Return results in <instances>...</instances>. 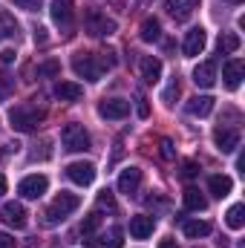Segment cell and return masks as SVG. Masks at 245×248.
<instances>
[{
	"instance_id": "74e56055",
	"label": "cell",
	"mask_w": 245,
	"mask_h": 248,
	"mask_svg": "<svg viewBox=\"0 0 245 248\" xmlns=\"http://www.w3.org/2000/svg\"><path fill=\"white\" fill-rule=\"evenodd\" d=\"M136 110H138V116H141V119H147V116H150V107H147V101H144L141 95H138V104H136Z\"/></svg>"
},
{
	"instance_id": "f1b7e54d",
	"label": "cell",
	"mask_w": 245,
	"mask_h": 248,
	"mask_svg": "<svg viewBox=\"0 0 245 248\" xmlns=\"http://www.w3.org/2000/svg\"><path fill=\"white\" fill-rule=\"evenodd\" d=\"M12 35H17V23H15L6 12H0V41H3V38H12Z\"/></svg>"
},
{
	"instance_id": "484cf974",
	"label": "cell",
	"mask_w": 245,
	"mask_h": 248,
	"mask_svg": "<svg viewBox=\"0 0 245 248\" xmlns=\"http://www.w3.org/2000/svg\"><path fill=\"white\" fill-rule=\"evenodd\" d=\"M98 225H101V214L92 211V214L84 217V222H81V234H84V237H92V234L98 231Z\"/></svg>"
},
{
	"instance_id": "836d02e7",
	"label": "cell",
	"mask_w": 245,
	"mask_h": 248,
	"mask_svg": "<svg viewBox=\"0 0 245 248\" xmlns=\"http://www.w3.org/2000/svg\"><path fill=\"white\" fill-rule=\"evenodd\" d=\"M182 176H184V179H196V176H199V165H196L193 159L182 162Z\"/></svg>"
},
{
	"instance_id": "8d00e7d4",
	"label": "cell",
	"mask_w": 245,
	"mask_h": 248,
	"mask_svg": "<svg viewBox=\"0 0 245 248\" xmlns=\"http://www.w3.org/2000/svg\"><path fill=\"white\" fill-rule=\"evenodd\" d=\"M46 41H49V35H46V29H44V26H38V29H35V44H41V46H44Z\"/></svg>"
},
{
	"instance_id": "ab89813d",
	"label": "cell",
	"mask_w": 245,
	"mask_h": 248,
	"mask_svg": "<svg viewBox=\"0 0 245 248\" xmlns=\"http://www.w3.org/2000/svg\"><path fill=\"white\" fill-rule=\"evenodd\" d=\"M0 248H15V240L9 234H0Z\"/></svg>"
},
{
	"instance_id": "60d3db41",
	"label": "cell",
	"mask_w": 245,
	"mask_h": 248,
	"mask_svg": "<svg viewBox=\"0 0 245 248\" xmlns=\"http://www.w3.org/2000/svg\"><path fill=\"white\" fill-rule=\"evenodd\" d=\"M159 248H179V246H176V240H170V237H168V240H162V243H159Z\"/></svg>"
},
{
	"instance_id": "2e32d148",
	"label": "cell",
	"mask_w": 245,
	"mask_h": 248,
	"mask_svg": "<svg viewBox=\"0 0 245 248\" xmlns=\"http://www.w3.org/2000/svg\"><path fill=\"white\" fill-rule=\"evenodd\" d=\"M138 69H141V78H144L147 84H156V81L162 78V61L153 58V55H144V58L138 61Z\"/></svg>"
},
{
	"instance_id": "b9f144b4",
	"label": "cell",
	"mask_w": 245,
	"mask_h": 248,
	"mask_svg": "<svg viewBox=\"0 0 245 248\" xmlns=\"http://www.w3.org/2000/svg\"><path fill=\"white\" fill-rule=\"evenodd\" d=\"M6 193V176H0V196Z\"/></svg>"
},
{
	"instance_id": "d590c367",
	"label": "cell",
	"mask_w": 245,
	"mask_h": 248,
	"mask_svg": "<svg viewBox=\"0 0 245 248\" xmlns=\"http://www.w3.org/2000/svg\"><path fill=\"white\" fill-rule=\"evenodd\" d=\"M159 147H162V156H165V159H173V156H176V150H173V141H170V139H162V141H159Z\"/></svg>"
},
{
	"instance_id": "f35d334b",
	"label": "cell",
	"mask_w": 245,
	"mask_h": 248,
	"mask_svg": "<svg viewBox=\"0 0 245 248\" xmlns=\"http://www.w3.org/2000/svg\"><path fill=\"white\" fill-rule=\"evenodd\" d=\"M15 61V49H3L0 52V63H12Z\"/></svg>"
},
{
	"instance_id": "d4e9b609",
	"label": "cell",
	"mask_w": 245,
	"mask_h": 248,
	"mask_svg": "<svg viewBox=\"0 0 245 248\" xmlns=\"http://www.w3.org/2000/svg\"><path fill=\"white\" fill-rule=\"evenodd\" d=\"M225 222H228V228L240 231V228L245 225V208H243V205H234V208H228V214H225Z\"/></svg>"
},
{
	"instance_id": "8992f818",
	"label": "cell",
	"mask_w": 245,
	"mask_h": 248,
	"mask_svg": "<svg viewBox=\"0 0 245 248\" xmlns=\"http://www.w3.org/2000/svg\"><path fill=\"white\" fill-rule=\"evenodd\" d=\"M205 46H208V32H205L202 26H193V29L184 35L182 52H184V58H196V55L205 52Z\"/></svg>"
},
{
	"instance_id": "44dd1931",
	"label": "cell",
	"mask_w": 245,
	"mask_h": 248,
	"mask_svg": "<svg viewBox=\"0 0 245 248\" xmlns=\"http://www.w3.org/2000/svg\"><path fill=\"white\" fill-rule=\"evenodd\" d=\"M52 20L61 26L72 23V0H52Z\"/></svg>"
},
{
	"instance_id": "4dcf8cb0",
	"label": "cell",
	"mask_w": 245,
	"mask_h": 248,
	"mask_svg": "<svg viewBox=\"0 0 245 248\" xmlns=\"http://www.w3.org/2000/svg\"><path fill=\"white\" fill-rule=\"evenodd\" d=\"M12 90H15V78L0 69V101H6V98L12 95Z\"/></svg>"
},
{
	"instance_id": "5b68a950",
	"label": "cell",
	"mask_w": 245,
	"mask_h": 248,
	"mask_svg": "<svg viewBox=\"0 0 245 248\" xmlns=\"http://www.w3.org/2000/svg\"><path fill=\"white\" fill-rule=\"evenodd\" d=\"M46 187H49V179H46L44 173H32V176L20 179L17 193H20L23 199H41V196L46 193Z\"/></svg>"
},
{
	"instance_id": "cb8c5ba5",
	"label": "cell",
	"mask_w": 245,
	"mask_h": 248,
	"mask_svg": "<svg viewBox=\"0 0 245 248\" xmlns=\"http://www.w3.org/2000/svg\"><path fill=\"white\" fill-rule=\"evenodd\" d=\"M211 234V225L202 222V219H193V222H184V237L190 240H199V237H208Z\"/></svg>"
},
{
	"instance_id": "d6a6232c",
	"label": "cell",
	"mask_w": 245,
	"mask_h": 248,
	"mask_svg": "<svg viewBox=\"0 0 245 248\" xmlns=\"http://www.w3.org/2000/svg\"><path fill=\"white\" fill-rule=\"evenodd\" d=\"M98 205H101V208H107V211H113V214L119 211V208H116V199H113V193H110V190H101V193H98Z\"/></svg>"
},
{
	"instance_id": "e0dca14e",
	"label": "cell",
	"mask_w": 245,
	"mask_h": 248,
	"mask_svg": "<svg viewBox=\"0 0 245 248\" xmlns=\"http://www.w3.org/2000/svg\"><path fill=\"white\" fill-rule=\"evenodd\" d=\"M138 185H141V170L138 168H127V170H122V176H119V190L122 193H136L138 190Z\"/></svg>"
},
{
	"instance_id": "603a6c76",
	"label": "cell",
	"mask_w": 245,
	"mask_h": 248,
	"mask_svg": "<svg viewBox=\"0 0 245 248\" xmlns=\"http://www.w3.org/2000/svg\"><path fill=\"white\" fill-rule=\"evenodd\" d=\"M141 41H147V44H153V41H159L162 38V23L156 20V17H147L144 23H141Z\"/></svg>"
},
{
	"instance_id": "7bdbcfd3",
	"label": "cell",
	"mask_w": 245,
	"mask_h": 248,
	"mask_svg": "<svg viewBox=\"0 0 245 248\" xmlns=\"http://www.w3.org/2000/svg\"><path fill=\"white\" fill-rule=\"evenodd\" d=\"M228 3H240V0H228Z\"/></svg>"
},
{
	"instance_id": "f546056e",
	"label": "cell",
	"mask_w": 245,
	"mask_h": 248,
	"mask_svg": "<svg viewBox=\"0 0 245 248\" xmlns=\"http://www.w3.org/2000/svg\"><path fill=\"white\" fill-rule=\"evenodd\" d=\"M122 237H124V231L119 225H113V228L104 234V240H98V243H104V246H110V248H122V243H124Z\"/></svg>"
},
{
	"instance_id": "4316f807",
	"label": "cell",
	"mask_w": 245,
	"mask_h": 248,
	"mask_svg": "<svg viewBox=\"0 0 245 248\" xmlns=\"http://www.w3.org/2000/svg\"><path fill=\"white\" fill-rule=\"evenodd\" d=\"M237 49H240V38H237L234 32H228V35H222V38H219V52H222V55L237 52Z\"/></svg>"
},
{
	"instance_id": "1f68e13d",
	"label": "cell",
	"mask_w": 245,
	"mask_h": 248,
	"mask_svg": "<svg viewBox=\"0 0 245 248\" xmlns=\"http://www.w3.org/2000/svg\"><path fill=\"white\" fill-rule=\"evenodd\" d=\"M176 95H179V81H176V78H173V81H170V84H168V90H165V93H162V101H165V104H168V107H170V104H173V101H176Z\"/></svg>"
},
{
	"instance_id": "30bf717a",
	"label": "cell",
	"mask_w": 245,
	"mask_h": 248,
	"mask_svg": "<svg viewBox=\"0 0 245 248\" xmlns=\"http://www.w3.org/2000/svg\"><path fill=\"white\" fill-rule=\"evenodd\" d=\"M214 141H216V150L234 153L240 147V130H234V127H216L214 130Z\"/></svg>"
},
{
	"instance_id": "ac0fdd59",
	"label": "cell",
	"mask_w": 245,
	"mask_h": 248,
	"mask_svg": "<svg viewBox=\"0 0 245 248\" xmlns=\"http://www.w3.org/2000/svg\"><path fill=\"white\" fill-rule=\"evenodd\" d=\"M81 95H84L81 84H72V81H58L55 84V98H61V101H81Z\"/></svg>"
},
{
	"instance_id": "e575fe53",
	"label": "cell",
	"mask_w": 245,
	"mask_h": 248,
	"mask_svg": "<svg viewBox=\"0 0 245 248\" xmlns=\"http://www.w3.org/2000/svg\"><path fill=\"white\" fill-rule=\"evenodd\" d=\"M17 9H26V12H38L44 6V0H15Z\"/></svg>"
},
{
	"instance_id": "83f0119b",
	"label": "cell",
	"mask_w": 245,
	"mask_h": 248,
	"mask_svg": "<svg viewBox=\"0 0 245 248\" xmlns=\"http://www.w3.org/2000/svg\"><path fill=\"white\" fill-rule=\"evenodd\" d=\"M38 75H41V78H55V75H61V61H55V58L44 61L38 66Z\"/></svg>"
},
{
	"instance_id": "ffe728a7",
	"label": "cell",
	"mask_w": 245,
	"mask_h": 248,
	"mask_svg": "<svg viewBox=\"0 0 245 248\" xmlns=\"http://www.w3.org/2000/svg\"><path fill=\"white\" fill-rule=\"evenodd\" d=\"M208 190H211L216 199H225V196L234 190V182H231V176L216 173V176H211V179H208Z\"/></svg>"
},
{
	"instance_id": "277c9868",
	"label": "cell",
	"mask_w": 245,
	"mask_h": 248,
	"mask_svg": "<svg viewBox=\"0 0 245 248\" xmlns=\"http://www.w3.org/2000/svg\"><path fill=\"white\" fill-rule=\"evenodd\" d=\"M61 141H63V150H69V153L90 150V133L81 124H66L63 133H61Z\"/></svg>"
},
{
	"instance_id": "ba28073f",
	"label": "cell",
	"mask_w": 245,
	"mask_h": 248,
	"mask_svg": "<svg viewBox=\"0 0 245 248\" xmlns=\"http://www.w3.org/2000/svg\"><path fill=\"white\" fill-rule=\"evenodd\" d=\"M84 26H87V32L90 35H113L116 32V20H110L107 15H101L98 9H92L90 15H87V20H84Z\"/></svg>"
},
{
	"instance_id": "8fae6325",
	"label": "cell",
	"mask_w": 245,
	"mask_h": 248,
	"mask_svg": "<svg viewBox=\"0 0 245 248\" xmlns=\"http://www.w3.org/2000/svg\"><path fill=\"white\" fill-rule=\"evenodd\" d=\"M130 113V101H124V98H107V101H101L98 104V116L101 119H113V122H119Z\"/></svg>"
},
{
	"instance_id": "9c48e42d",
	"label": "cell",
	"mask_w": 245,
	"mask_h": 248,
	"mask_svg": "<svg viewBox=\"0 0 245 248\" xmlns=\"http://www.w3.org/2000/svg\"><path fill=\"white\" fill-rule=\"evenodd\" d=\"M0 219L6 222V225H12V228H26V222H29V214H26V208L20 205V202H6L3 208H0Z\"/></svg>"
},
{
	"instance_id": "7a4b0ae2",
	"label": "cell",
	"mask_w": 245,
	"mask_h": 248,
	"mask_svg": "<svg viewBox=\"0 0 245 248\" xmlns=\"http://www.w3.org/2000/svg\"><path fill=\"white\" fill-rule=\"evenodd\" d=\"M78 205H81V199H78V193H66V190H61L58 196H55V202L49 205V211H46V225H58V222H63L72 211H78Z\"/></svg>"
},
{
	"instance_id": "5bb4252c",
	"label": "cell",
	"mask_w": 245,
	"mask_h": 248,
	"mask_svg": "<svg viewBox=\"0 0 245 248\" xmlns=\"http://www.w3.org/2000/svg\"><path fill=\"white\" fill-rule=\"evenodd\" d=\"M193 84L196 87H205V90H211L214 84H216V63L214 61H202L196 69H193Z\"/></svg>"
},
{
	"instance_id": "d6986e66",
	"label": "cell",
	"mask_w": 245,
	"mask_h": 248,
	"mask_svg": "<svg viewBox=\"0 0 245 248\" xmlns=\"http://www.w3.org/2000/svg\"><path fill=\"white\" fill-rule=\"evenodd\" d=\"M211 110H214V98H211V95H193V98L187 101V113H190V116L205 119V116H211Z\"/></svg>"
},
{
	"instance_id": "6da1fadb",
	"label": "cell",
	"mask_w": 245,
	"mask_h": 248,
	"mask_svg": "<svg viewBox=\"0 0 245 248\" xmlns=\"http://www.w3.org/2000/svg\"><path fill=\"white\" fill-rule=\"evenodd\" d=\"M9 122H12V127L17 133H32V130H38V124L44 122V110H38L35 104H20V107H12Z\"/></svg>"
},
{
	"instance_id": "7402d4cb",
	"label": "cell",
	"mask_w": 245,
	"mask_h": 248,
	"mask_svg": "<svg viewBox=\"0 0 245 248\" xmlns=\"http://www.w3.org/2000/svg\"><path fill=\"white\" fill-rule=\"evenodd\" d=\"M182 202H184V208H187V211H205V208H208V199H205L196 187H184Z\"/></svg>"
},
{
	"instance_id": "9a60e30c",
	"label": "cell",
	"mask_w": 245,
	"mask_h": 248,
	"mask_svg": "<svg viewBox=\"0 0 245 248\" xmlns=\"http://www.w3.org/2000/svg\"><path fill=\"white\" fill-rule=\"evenodd\" d=\"M156 228V219L153 217H133L130 219V237L133 240H147Z\"/></svg>"
},
{
	"instance_id": "52a82bcc",
	"label": "cell",
	"mask_w": 245,
	"mask_h": 248,
	"mask_svg": "<svg viewBox=\"0 0 245 248\" xmlns=\"http://www.w3.org/2000/svg\"><path fill=\"white\" fill-rule=\"evenodd\" d=\"M66 179L75 182V185H81V187L92 185V179H95V165H92V162H72V165H66Z\"/></svg>"
},
{
	"instance_id": "4fadbf2b",
	"label": "cell",
	"mask_w": 245,
	"mask_h": 248,
	"mask_svg": "<svg viewBox=\"0 0 245 248\" xmlns=\"http://www.w3.org/2000/svg\"><path fill=\"white\" fill-rule=\"evenodd\" d=\"M196 6H199V0H165V9H168V15H170L176 23L187 20Z\"/></svg>"
},
{
	"instance_id": "7c38bea8",
	"label": "cell",
	"mask_w": 245,
	"mask_h": 248,
	"mask_svg": "<svg viewBox=\"0 0 245 248\" xmlns=\"http://www.w3.org/2000/svg\"><path fill=\"white\" fill-rule=\"evenodd\" d=\"M243 75H245L243 58H231V61L222 63V78H225V87H228V90H237V87L243 84Z\"/></svg>"
},
{
	"instance_id": "3957f363",
	"label": "cell",
	"mask_w": 245,
	"mask_h": 248,
	"mask_svg": "<svg viewBox=\"0 0 245 248\" xmlns=\"http://www.w3.org/2000/svg\"><path fill=\"white\" fill-rule=\"evenodd\" d=\"M72 69H75V75L78 78H87V81H101V75H104V61L98 58V55H90V52H78L75 58H72Z\"/></svg>"
}]
</instances>
